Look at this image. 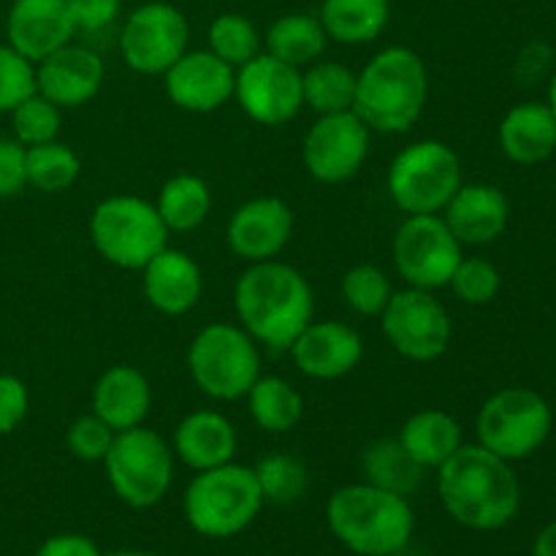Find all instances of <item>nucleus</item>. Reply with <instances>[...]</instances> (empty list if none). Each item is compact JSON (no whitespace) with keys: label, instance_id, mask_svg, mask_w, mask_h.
<instances>
[{"label":"nucleus","instance_id":"32","mask_svg":"<svg viewBox=\"0 0 556 556\" xmlns=\"http://www.w3.org/2000/svg\"><path fill=\"white\" fill-rule=\"evenodd\" d=\"M302 96L304 106L315 114L353 112L356 101V74L348 65L331 63V60H315L302 71Z\"/></svg>","mask_w":556,"mask_h":556},{"label":"nucleus","instance_id":"35","mask_svg":"<svg viewBox=\"0 0 556 556\" xmlns=\"http://www.w3.org/2000/svg\"><path fill=\"white\" fill-rule=\"evenodd\" d=\"M264 503L288 505L307 492V467L291 454H269L253 467Z\"/></svg>","mask_w":556,"mask_h":556},{"label":"nucleus","instance_id":"33","mask_svg":"<svg viewBox=\"0 0 556 556\" xmlns=\"http://www.w3.org/2000/svg\"><path fill=\"white\" fill-rule=\"evenodd\" d=\"M81 161L63 141L27 147V185L41 193H63L79 179Z\"/></svg>","mask_w":556,"mask_h":556},{"label":"nucleus","instance_id":"6","mask_svg":"<svg viewBox=\"0 0 556 556\" xmlns=\"http://www.w3.org/2000/svg\"><path fill=\"white\" fill-rule=\"evenodd\" d=\"M168 233L155 204L139 195L103 199L90 215L92 248L119 269H144L168 248Z\"/></svg>","mask_w":556,"mask_h":556},{"label":"nucleus","instance_id":"16","mask_svg":"<svg viewBox=\"0 0 556 556\" xmlns=\"http://www.w3.org/2000/svg\"><path fill=\"white\" fill-rule=\"evenodd\" d=\"M163 85L177 109L190 114H210L226 106L233 98L237 71L223 63L210 49H195V52L188 49L163 74Z\"/></svg>","mask_w":556,"mask_h":556},{"label":"nucleus","instance_id":"14","mask_svg":"<svg viewBox=\"0 0 556 556\" xmlns=\"http://www.w3.org/2000/svg\"><path fill=\"white\" fill-rule=\"evenodd\" d=\"M369 136L372 130L362 123L356 112L320 114L304 136V168L318 182H348L362 172L364 161H367Z\"/></svg>","mask_w":556,"mask_h":556},{"label":"nucleus","instance_id":"48","mask_svg":"<svg viewBox=\"0 0 556 556\" xmlns=\"http://www.w3.org/2000/svg\"><path fill=\"white\" fill-rule=\"evenodd\" d=\"M106 556H155V554H144V552H117V554H106Z\"/></svg>","mask_w":556,"mask_h":556},{"label":"nucleus","instance_id":"38","mask_svg":"<svg viewBox=\"0 0 556 556\" xmlns=\"http://www.w3.org/2000/svg\"><path fill=\"white\" fill-rule=\"evenodd\" d=\"M36 90V63L9 43H0V114L14 112Z\"/></svg>","mask_w":556,"mask_h":556},{"label":"nucleus","instance_id":"40","mask_svg":"<svg viewBox=\"0 0 556 556\" xmlns=\"http://www.w3.org/2000/svg\"><path fill=\"white\" fill-rule=\"evenodd\" d=\"M114 438H117V432L103 418H98L96 413H87L71 424L68 432H65V445H68L71 456H76L79 462H103Z\"/></svg>","mask_w":556,"mask_h":556},{"label":"nucleus","instance_id":"11","mask_svg":"<svg viewBox=\"0 0 556 556\" xmlns=\"http://www.w3.org/2000/svg\"><path fill=\"white\" fill-rule=\"evenodd\" d=\"M380 329L400 356L407 362L427 364L443 356L454 337L448 309L432 291L410 288L391 293L380 313Z\"/></svg>","mask_w":556,"mask_h":556},{"label":"nucleus","instance_id":"30","mask_svg":"<svg viewBox=\"0 0 556 556\" xmlns=\"http://www.w3.org/2000/svg\"><path fill=\"white\" fill-rule=\"evenodd\" d=\"M362 470L367 483L400 494V497H410L421 486L424 478V467L402 448L396 438L369 443L362 454Z\"/></svg>","mask_w":556,"mask_h":556},{"label":"nucleus","instance_id":"37","mask_svg":"<svg viewBox=\"0 0 556 556\" xmlns=\"http://www.w3.org/2000/svg\"><path fill=\"white\" fill-rule=\"evenodd\" d=\"M11 128H14V139L20 144H47V141H54L60 136V128H63V109L54 106L49 98H43L36 90L11 112Z\"/></svg>","mask_w":556,"mask_h":556},{"label":"nucleus","instance_id":"28","mask_svg":"<svg viewBox=\"0 0 556 556\" xmlns=\"http://www.w3.org/2000/svg\"><path fill=\"white\" fill-rule=\"evenodd\" d=\"M326 43H329V36H326L318 16L313 14L280 16V20L271 22L264 36L266 54L299 71L320 60V54L326 52Z\"/></svg>","mask_w":556,"mask_h":556},{"label":"nucleus","instance_id":"24","mask_svg":"<svg viewBox=\"0 0 556 556\" xmlns=\"http://www.w3.org/2000/svg\"><path fill=\"white\" fill-rule=\"evenodd\" d=\"M237 429L223 413L193 410L174 429V454L190 470L204 472L233 462L237 454Z\"/></svg>","mask_w":556,"mask_h":556},{"label":"nucleus","instance_id":"44","mask_svg":"<svg viewBox=\"0 0 556 556\" xmlns=\"http://www.w3.org/2000/svg\"><path fill=\"white\" fill-rule=\"evenodd\" d=\"M36 556H103L101 548L85 535H54L38 548Z\"/></svg>","mask_w":556,"mask_h":556},{"label":"nucleus","instance_id":"34","mask_svg":"<svg viewBox=\"0 0 556 556\" xmlns=\"http://www.w3.org/2000/svg\"><path fill=\"white\" fill-rule=\"evenodd\" d=\"M210 52L217 54L223 63L231 65L233 71L242 68L253 58H258L261 47V33L248 16L242 14H220L210 25Z\"/></svg>","mask_w":556,"mask_h":556},{"label":"nucleus","instance_id":"23","mask_svg":"<svg viewBox=\"0 0 556 556\" xmlns=\"http://www.w3.org/2000/svg\"><path fill=\"white\" fill-rule=\"evenodd\" d=\"M152 389L141 369L130 364H114L92 386V413L114 432L141 427L150 416Z\"/></svg>","mask_w":556,"mask_h":556},{"label":"nucleus","instance_id":"31","mask_svg":"<svg viewBox=\"0 0 556 556\" xmlns=\"http://www.w3.org/2000/svg\"><path fill=\"white\" fill-rule=\"evenodd\" d=\"M244 396H248L250 416L264 432H291L304 416L302 394L286 378H277V375H261Z\"/></svg>","mask_w":556,"mask_h":556},{"label":"nucleus","instance_id":"41","mask_svg":"<svg viewBox=\"0 0 556 556\" xmlns=\"http://www.w3.org/2000/svg\"><path fill=\"white\" fill-rule=\"evenodd\" d=\"M27 185V147L16 139H0V199L22 193Z\"/></svg>","mask_w":556,"mask_h":556},{"label":"nucleus","instance_id":"2","mask_svg":"<svg viewBox=\"0 0 556 556\" xmlns=\"http://www.w3.org/2000/svg\"><path fill=\"white\" fill-rule=\"evenodd\" d=\"M242 329L271 351H288L315 315L307 277L282 261H261L242 271L233 288Z\"/></svg>","mask_w":556,"mask_h":556},{"label":"nucleus","instance_id":"8","mask_svg":"<svg viewBox=\"0 0 556 556\" xmlns=\"http://www.w3.org/2000/svg\"><path fill=\"white\" fill-rule=\"evenodd\" d=\"M188 369L206 396L231 402L242 400L261 378V356L242 326L210 324L190 342Z\"/></svg>","mask_w":556,"mask_h":556},{"label":"nucleus","instance_id":"27","mask_svg":"<svg viewBox=\"0 0 556 556\" xmlns=\"http://www.w3.org/2000/svg\"><path fill=\"white\" fill-rule=\"evenodd\" d=\"M389 0H324L318 20L329 41L356 47L375 41L389 25Z\"/></svg>","mask_w":556,"mask_h":556},{"label":"nucleus","instance_id":"39","mask_svg":"<svg viewBox=\"0 0 556 556\" xmlns=\"http://www.w3.org/2000/svg\"><path fill=\"white\" fill-rule=\"evenodd\" d=\"M448 286L454 288L462 302L481 307V304H489L500 293V271L486 258H465L462 255Z\"/></svg>","mask_w":556,"mask_h":556},{"label":"nucleus","instance_id":"26","mask_svg":"<svg viewBox=\"0 0 556 556\" xmlns=\"http://www.w3.org/2000/svg\"><path fill=\"white\" fill-rule=\"evenodd\" d=\"M396 440L424 470H438L462 448V427L445 410H418L402 424Z\"/></svg>","mask_w":556,"mask_h":556},{"label":"nucleus","instance_id":"46","mask_svg":"<svg viewBox=\"0 0 556 556\" xmlns=\"http://www.w3.org/2000/svg\"><path fill=\"white\" fill-rule=\"evenodd\" d=\"M532 556H556V521L543 527L541 535L535 538V548H532Z\"/></svg>","mask_w":556,"mask_h":556},{"label":"nucleus","instance_id":"15","mask_svg":"<svg viewBox=\"0 0 556 556\" xmlns=\"http://www.w3.org/2000/svg\"><path fill=\"white\" fill-rule=\"evenodd\" d=\"M233 98L253 123L277 128L302 112V71L271 54L261 52L242 68H237Z\"/></svg>","mask_w":556,"mask_h":556},{"label":"nucleus","instance_id":"18","mask_svg":"<svg viewBox=\"0 0 556 556\" xmlns=\"http://www.w3.org/2000/svg\"><path fill=\"white\" fill-rule=\"evenodd\" d=\"M293 364L313 380H337L351 375L364 358V340L342 320H309L307 329L288 348Z\"/></svg>","mask_w":556,"mask_h":556},{"label":"nucleus","instance_id":"7","mask_svg":"<svg viewBox=\"0 0 556 556\" xmlns=\"http://www.w3.org/2000/svg\"><path fill=\"white\" fill-rule=\"evenodd\" d=\"M386 188L405 215H440L462 188L459 155L445 141H413L391 161Z\"/></svg>","mask_w":556,"mask_h":556},{"label":"nucleus","instance_id":"12","mask_svg":"<svg viewBox=\"0 0 556 556\" xmlns=\"http://www.w3.org/2000/svg\"><path fill=\"white\" fill-rule=\"evenodd\" d=\"M462 261V242L443 215H407L396 228L394 266L410 288L438 291L451 282Z\"/></svg>","mask_w":556,"mask_h":556},{"label":"nucleus","instance_id":"1","mask_svg":"<svg viewBox=\"0 0 556 556\" xmlns=\"http://www.w3.org/2000/svg\"><path fill=\"white\" fill-rule=\"evenodd\" d=\"M438 494L443 508L467 530L492 532L514 521L521 486L510 462L483 445H465L438 467Z\"/></svg>","mask_w":556,"mask_h":556},{"label":"nucleus","instance_id":"5","mask_svg":"<svg viewBox=\"0 0 556 556\" xmlns=\"http://www.w3.org/2000/svg\"><path fill=\"white\" fill-rule=\"evenodd\" d=\"M185 519L204 538H233L248 530L264 508L253 467L228 465L199 472L185 489Z\"/></svg>","mask_w":556,"mask_h":556},{"label":"nucleus","instance_id":"21","mask_svg":"<svg viewBox=\"0 0 556 556\" xmlns=\"http://www.w3.org/2000/svg\"><path fill=\"white\" fill-rule=\"evenodd\" d=\"M508 215L510 206L503 190L483 182H462V188L443 210V220L448 223L454 237L472 248L500 239V233L508 226Z\"/></svg>","mask_w":556,"mask_h":556},{"label":"nucleus","instance_id":"22","mask_svg":"<svg viewBox=\"0 0 556 556\" xmlns=\"http://www.w3.org/2000/svg\"><path fill=\"white\" fill-rule=\"evenodd\" d=\"M144 296L157 313L185 315L199 304L204 291V277L199 264L182 250L166 248L141 269Z\"/></svg>","mask_w":556,"mask_h":556},{"label":"nucleus","instance_id":"47","mask_svg":"<svg viewBox=\"0 0 556 556\" xmlns=\"http://www.w3.org/2000/svg\"><path fill=\"white\" fill-rule=\"evenodd\" d=\"M548 109H552L556 117V74L552 76V81H548Z\"/></svg>","mask_w":556,"mask_h":556},{"label":"nucleus","instance_id":"42","mask_svg":"<svg viewBox=\"0 0 556 556\" xmlns=\"http://www.w3.org/2000/svg\"><path fill=\"white\" fill-rule=\"evenodd\" d=\"M30 394L14 375H0V434H11L27 416Z\"/></svg>","mask_w":556,"mask_h":556},{"label":"nucleus","instance_id":"19","mask_svg":"<svg viewBox=\"0 0 556 556\" xmlns=\"http://www.w3.org/2000/svg\"><path fill=\"white\" fill-rule=\"evenodd\" d=\"M74 33L71 0H14L5 16L9 47L25 54L30 63H41L43 58L71 43Z\"/></svg>","mask_w":556,"mask_h":556},{"label":"nucleus","instance_id":"17","mask_svg":"<svg viewBox=\"0 0 556 556\" xmlns=\"http://www.w3.org/2000/svg\"><path fill=\"white\" fill-rule=\"evenodd\" d=\"M293 233L291 206L275 195L250 199L231 215L226 228V242L233 255L250 264L271 261L286 250Z\"/></svg>","mask_w":556,"mask_h":556},{"label":"nucleus","instance_id":"4","mask_svg":"<svg viewBox=\"0 0 556 556\" xmlns=\"http://www.w3.org/2000/svg\"><path fill=\"white\" fill-rule=\"evenodd\" d=\"M326 519L337 541L362 556L400 554L416 527L407 497L367 481L337 489L326 505Z\"/></svg>","mask_w":556,"mask_h":556},{"label":"nucleus","instance_id":"36","mask_svg":"<svg viewBox=\"0 0 556 556\" xmlns=\"http://www.w3.org/2000/svg\"><path fill=\"white\" fill-rule=\"evenodd\" d=\"M391 293L389 275L375 264H356L342 277V299L362 318H380Z\"/></svg>","mask_w":556,"mask_h":556},{"label":"nucleus","instance_id":"13","mask_svg":"<svg viewBox=\"0 0 556 556\" xmlns=\"http://www.w3.org/2000/svg\"><path fill=\"white\" fill-rule=\"evenodd\" d=\"M190 25L172 3H144L125 20L119 52L128 68L144 76H163L188 52Z\"/></svg>","mask_w":556,"mask_h":556},{"label":"nucleus","instance_id":"45","mask_svg":"<svg viewBox=\"0 0 556 556\" xmlns=\"http://www.w3.org/2000/svg\"><path fill=\"white\" fill-rule=\"evenodd\" d=\"M535 52H538V43H530V47H527L525 52H521L519 79L525 81V85H532V81H535V79H541V76L546 74L548 63H552V58H548V54H552V49L543 47L541 58H535Z\"/></svg>","mask_w":556,"mask_h":556},{"label":"nucleus","instance_id":"25","mask_svg":"<svg viewBox=\"0 0 556 556\" xmlns=\"http://www.w3.org/2000/svg\"><path fill=\"white\" fill-rule=\"evenodd\" d=\"M500 147L521 166H532L556 152V117L548 103H519L500 123Z\"/></svg>","mask_w":556,"mask_h":556},{"label":"nucleus","instance_id":"10","mask_svg":"<svg viewBox=\"0 0 556 556\" xmlns=\"http://www.w3.org/2000/svg\"><path fill=\"white\" fill-rule=\"evenodd\" d=\"M103 467L114 494L130 508L144 510L161 503L172 489L174 451L161 434L141 424L117 432Z\"/></svg>","mask_w":556,"mask_h":556},{"label":"nucleus","instance_id":"29","mask_svg":"<svg viewBox=\"0 0 556 556\" xmlns=\"http://www.w3.org/2000/svg\"><path fill=\"white\" fill-rule=\"evenodd\" d=\"M155 210L161 220L166 223L168 231L188 233L204 226L212 212V190L195 174H177L166 179L157 193Z\"/></svg>","mask_w":556,"mask_h":556},{"label":"nucleus","instance_id":"20","mask_svg":"<svg viewBox=\"0 0 556 556\" xmlns=\"http://www.w3.org/2000/svg\"><path fill=\"white\" fill-rule=\"evenodd\" d=\"M103 60L92 49L65 43L58 52L36 63V87L43 98L60 109H76L90 103L101 92Z\"/></svg>","mask_w":556,"mask_h":556},{"label":"nucleus","instance_id":"43","mask_svg":"<svg viewBox=\"0 0 556 556\" xmlns=\"http://www.w3.org/2000/svg\"><path fill=\"white\" fill-rule=\"evenodd\" d=\"M123 0H71V16L76 30L96 33L112 25L119 16Z\"/></svg>","mask_w":556,"mask_h":556},{"label":"nucleus","instance_id":"9","mask_svg":"<svg viewBox=\"0 0 556 556\" xmlns=\"http://www.w3.org/2000/svg\"><path fill=\"white\" fill-rule=\"evenodd\" d=\"M552 424V407L538 391L510 386L489 396L478 410V445L505 462L527 459L546 443Z\"/></svg>","mask_w":556,"mask_h":556},{"label":"nucleus","instance_id":"3","mask_svg":"<svg viewBox=\"0 0 556 556\" xmlns=\"http://www.w3.org/2000/svg\"><path fill=\"white\" fill-rule=\"evenodd\" d=\"M429 98V71L407 47H389L356 74L353 112L369 130L407 134L424 114Z\"/></svg>","mask_w":556,"mask_h":556}]
</instances>
